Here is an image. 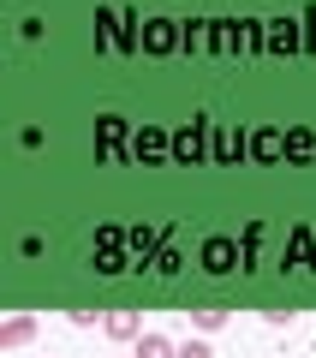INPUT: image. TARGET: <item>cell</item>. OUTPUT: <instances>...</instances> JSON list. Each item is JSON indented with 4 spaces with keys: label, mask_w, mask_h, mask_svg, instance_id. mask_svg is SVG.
I'll return each instance as SVG.
<instances>
[{
    "label": "cell",
    "mask_w": 316,
    "mask_h": 358,
    "mask_svg": "<svg viewBox=\"0 0 316 358\" xmlns=\"http://www.w3.org/2000/svg\"><path fill=\"white\" fill-rule=\"evenodd\" d=\"M96 54H143V18L131 6H96Z\"/></svg>",
    "instance_id": "obj_1"
},
{
    "label": "cell",
    "mask_w": 316,
    "mask_h": 358,
    "mask_svg": "<svg viewBox=\"0 0 316 358\" xmlns=\"http://www.w3.org/2000/svg\"><path fill=\"white\" fill-rule=\"evenodd\" d=\"M209 138H215L209 114H191L185 126H173V167H203L209 162Z\"/></svg>",
    "instance_id": "obj_2"
},
{
    "label": "cell",
    "mask_w": 316,
    "mask_h": 358,
    "mask_svg": "<svg viewBox=\"0 0 316 358\" xmlns=\"http://www.w3.org/2000/svg\"><path fill=\"white\" fill-rule=\"evenodd\" d=\"M215 54H263V18H215Z\"/></svg>",
    "instance_id": "obj_3"
},
{
    "label": "cell",
    "mask_w": 316,
    "mask_h": 358,
    "mask_svg": "<svg viewBox=\"0 0 316 358\" xmlns=\"http://www.w3.org/2000/svg\"><path fill=\"white\" fill-rule=\"evenodd\" d=\"M131 131L138 126H126L120 114H101L96 120V155L101 162H131Z\"/></svg>",
    "instance_id": "obj_4"
},
{
    "label": "cell",
    "mask_w": 316,
    "mask_h": 358,
    "mask_svg": "<svg viewBox=\"0 0 316 358\" xmlns=\"http://www.w3.org/2000/svg\"><path fill=\"white\" fill-rule=\"evenodd\" d=\"M131 162L167 167V162H173V131H167V126H138V131H131Z\"/></svg>",
    "instance_id": "obj_5"
},
{
    "label": "cell",
    "mask_w": 316,
    "mask_h": 358,
    "mask_svg": "<svg viewBox=\"0 0 316 358\" xmlns=\"http://www.w3.org/2000/svg\"><path fill=\"white\" fill-rule=\"evenodd\" d=\"M263 54H304V18H263Z\"/></svg>",
    "instance_id": "obj_6"
},
{
    "label": "cell",
    "mask_w": 316,
    "mask_h": 358,
    "mask_svg": "<svg viewBox=\"0 0 316 358\" xmlns=\"http://www.w3.org/2000/svg\"><path fill=\"white\" fill-rule=\"evenodd\" d=\"M197 263L209 268V275H233V268H245V245L227 239V233H209L203 251H197Z\"/></svg>",
    "instance_id": "obj_7"
},
{
    "label": "cell",
    "mask_w": 316,
    "mask_h": 358,
    "mask_svg": "<svg viewBox=\"0 0 316 358\" xmlns=\"http://www.w3.org/2000/svg\"><path fill=\"white\" fill-rule=\"evenodd\" d=\"M143 54L150 60L179 54V18H143Z\"/></svg>",
    "instance_id": "obj_8"
},
{
    "label": "cell",
    "mask_w": 316,
    "mask_h": 358,
    "mask_svg": "<svg viewBox=\"0 0 316 358\" xmlns=\"http://www.w3.org/2000/svg\"><path fill=\"white\" fill-rule=\"evenodd\" d=\"M179 54H215V18H179Z\"/></svg>",
    "instance_id": "obj_9"
},
{
    "label": "cell",
    "mask_w": 316,
    "mask_h": 358,
    "mask_svg": "<svg viewBox=\"0 0 316 358\" xmlns=\"http://www.w3.org/2000/svg\"><path fill=\"white\" fill-rule=\"evenodd\" d=\"M161 245H167V233L150 227V221H131V227H126V251H131V263H150Z\"/></svg>",
    "instance_id": "obj_10"
},
{
    "label": "cell",
    "mask_w": 316,
    "mask_h": 358,
    "mask_svg": "<svg viewBox=\"0 0 316 358\" xmlns=\"http://www.w3.org/2000/svg\"><path fill=\"white\" fill-rule=\"evenodd\" d=\"M245 155H251V131L215 126V138H209V162H245Z\"/></svg>",
    "instance_id": "obj_11"
},
{
    "label": "cell",
    "mask_w": 316,
    "mask_h": 358,
    "mask_svg": "<svg viewBox=\"0 0 316 358\" xmlns=\"http://www.w3.org/2000/svg\"><path fill=\"white\" fill-rule=\"evenodd\" d=\"M101 334H108V341H138L143 317H138V310H126V305H120V310H101Z\"/></svg>",
    "instance_id": "obj_12"
},
{
    "label": "cell",
    "mask_w": 316,
    "mask_h": 358,
    "mask_svg": "<svg viewBox=\"0 0 316 358\" xmlns=\"http://www.w3.org/2000/svg\"><path fill=\"white\" fill-rule=\"evenodd\" d=\"M30 341H36V317H30V310H18V317L0 322V352H18V346H30Z\"/></svg>",
    "instance_id": "obj_13"
},
{
    "label": "cell",
    "mask_w": 316,
    "mask_h": 358,
    "mask_svg": "<svg viewBox=\"0 0 316 358\" xmlns=\"http://www.w3.org/2000/svg\"><path fill=\"white\" fill-rule=\"evenodd\" d=\"M287 268H316V239H310V227H287Z\"/></svg>",
    "instance_id": "obj_14"
},
{
    "label": "cell",
    "mask_w": 316,
    "mask_h": 358,
    "mask_svg": "<svg viewBox=\"0 0 316 358\" xmlns=\"http://www.w3.org/2000/svg\"><path fill=\"white\" fill-rule=\"evenodd\" d=\"M287 155V131L280 126H257L251 131V162H280Z\"/></svg>",
    "instance_id": "obj_15"
},
{
    "label": "cell",
    "mask_w": 316,
    "mask_h": 358,
    "mask_svg": "<svg viewBox=\"0 0 316 358\" xmlns=\"http://www.w3.org/2000/svg\"><path fill=\"white\" fill-rule=\"evenodd\" d=\"M287 162H299V167L316 162V126H287Z\"/></svg>",
    "instance_id": "obj_16"
},
{
    "label": "cell",
    "mask_w": 316,
    "mask_h": 358,
    "mask_svg": "<svg viewBox=\"0 0 316 358\" xmlns=\"http://www.w3.org/2000/svg\"><path fill=\"white\" fill-rule=\"evenodd\" d=\"M131 358H179V341H167L161 329H143L138 334V352Z\"/></svg>",
    "instance_id": "obj_17"
},
{
    "label": "cell",
    "mask_w": 316,
    "mask_h": 358,
    "mask_svg": "<svg viewBox=\"0 0 316 358\" xmlns=\"http://www.w3.org/2000/svg\"><path fill=\"white\" fill-rule=\"evenodd\" d=\"M227 317H233L227 305H191V329H197V334H215V329H227Z\"/></svg>",
    "instance_id": "obj_18"
},
{
    "label": "cell",
    "mask_w": 316,
    "mask_h": 358,
    "mask_svg": "<svg viewBox=\"0 0 316 358\" xmlns=\"http://www.w3.org/2000/svg\"><path fill=\"white\" fill-rule=\"evenodd\" d=\"M131 268V251H96V275H126Z\"/></svg>",
    "instance_id": "obj_19"
},
{
    "label": "cell",
    "mask_w": 316,
    "mask_h": 358,
    "mask_svg": "<svg viewBox=\"0 0 316 358\" xmlns=\"http://www.w3.org/2000/svg\"><path fill=\"white\" fill-rule=\"evenodd\" d=\"M96 251H126V227L101 221V227H96Z\"/></svg>",
    "instance_id": "obj_20"
},
{
    "label": "cell",
    "mask_w": 316,
    "mask_h": 358,
    "mask_svg": "<svg viewBox=\"0 0 316 358\" xmlns=\"http://www.w3.org/2000/svg\"><path fill=\"white\" fill-rule=\"evenodd\" d=\"M150 268H155V275H179V268H185V257H179L173 245H161V251L150 257Z\"/></svg>",
    "instance_id": "obj_21"
},
{
    "label": "cell",
    "mask_w": 316,
    "mask_h": 358,
    "mask_svg": "<svg viewBox=\"0 0 316 358\" xmlns=\"http://www.w3.org/2000/svg\"><path fill=\"white\" fill-rule=\"evenodd\" d=\"M179 358H215V346L203 341V334H191V341H179Z\"/></svg>",
    "instance_id": "obj_22"
}]
</instances>
